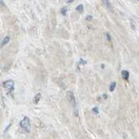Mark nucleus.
I'll return each instance as SVG.
<instances>
[{"label":"nucleus","instance_id":"obj_1","mask_svg":"<svg viewBox=\"0 0 139 139\" xmlns=\"http://www.w3.org/2000/svg\"><path fill=\"white\" fill-rule=\"evenodd\" d=\"M20 126L26 132L30 131V127H31V124H30V120L28 119V117L25 116L22 119V120H21L20 122Z\"/></svg>","mask_w":139,"mask_h":139},{"label":"nucleus","instance_id":"obj_2","mask_svg":"<svg viewBox=\"0 0 139 139\" xmlns=\"http://www.w3.org/2000/svg\"><path fill=\"white\" fill-rule=\"evenodd\" d=\"M3 85H4V88L7 90V91L9 92H11L15 88V82L13 80L10 79V80H6L3 83Z\"/></svg>","mask_w":139,"mask_h":139},{"label":"nucleus","instance_id":"obj_3","mask_svg":"<svg viewBox=\"0 0 139 139\" xmlns=\"http://www.w3.org/2000/svg\"><path fill=\"white\" fill-rule=\"evenodd\" d=\"M67 98H68L69 102L72 104V106H74V108H76V99H75V96H74V94H73V92L71 91H67Z\"/></svg>","mask_w":139,"mask_h":139},{"label":"nucleus","instance_id":"obj_4","mask_svg":"<svg viewBox=\"0 0 139 139\" xmlns=\"http://www.w3.org/2000/svg\"><path fill=\"white\" fill-rule=\"evenodd\" d=\"M121 76L122 78H123V79L128 80L129 77H130V73H129V72L126 71V70H123V71L121 72Z\"/></svg>","mask_w":139,"mask_h":139},{"label":"nucleus","instance_id":"obj_5","mask_svg":"<svg viewBox=\"0 0 139 139\" xmlns=\"http://www.w3.org/2000/svg\"><path fill=\"white\" fill-rule=\"evenodd\" d=\"M41 93H37V94L34 96V97H33V103H34V104H37L40 100H41Z\"/></svg>","mask_w":139,"mask_h":139},{"label":"nucleus","instance_id":"obj_6","mask_svg":"<svg viewBox=\"0 0 139 139\" xmlns=\"http://www.w3.org/2000/svg\"><path fill=\"white\" fill-rule=\"evenodd\" d=\"M101 1L103 2V4L107 6V8L108 9H110V10H112V9H113L111 4H110V2H109V0H101Z\"/></svg>","mask_w":139,"mask_h":139},{"label":"nucleus","instance_id":"obj_7","mask_svg":"<svg viewBox=\"0 0 139 139\" xmlns=\"http://www.w3.org/2000/svg\"><path fill=\"white\" fill-rule=\"evenodd\" d=\"M76 10L77 11V12H79V13H83V11H84V7H83V4H79V5L76 6Z\"/></svg>","mask_w":139,"mask_h":139},{"label":"nucleus","instance_id":"obj_8","mask_svg":"<svg viewBox=\"0 0 139 139\" xmlns=\"http://www.w3.org/2000/svg\"><path fill=\"white\" fill-rule=\"evenodd\" d=\"M10 39H11V38H10V37H9V36L5 37V38H4V39H3V41H2V43H1V45H2V46H4V44L8 43H9V42H10Z\"/></svg>","mask_w":139,"mask_h":139},{"label":"nucleus","instance_id":"obj_9","mask_svg":"<svg viewBox=\"0 0 139 139\" xmlns=\"http://www.w3.org/2000/svg\"><path fill=\"white\" fill-rule=\"evenodd\" d=\"M116 82L115 81H113L111 84H110V87H109V90H110V91H113L114 90V89H115V87H116Z\"/></svg>","mask_w":139,"mask_h":139},{"label":"nucleus","instance_id":"obj_10","mask_svg":"<svg viewBox=\"0 0 139 139\" xmlns=\"http://www.w3.org/2000/svg\"><path fill=\"white\" fill-rule=\"evenodd\" d=\"M67 7L66 6H64V7H63L61 9V10H60V12H61V14L63 15V16H66V13H67Z\"/></svg>","mask_w":139,"mask_h":139},{"label":"nucleus","instance_id":"obj_11","mask_svg":"<svg viewBox=\"0 0 139 139\" xmlns=\"http://www.w3.org/2000/svg\"><path fill=\"white\" fill-rule=\"evenodd\" d=\"M79 64H80V65H86V64H87V61H84V60H83V58H80V60H79Z\"/></svg>","mask_w":139,"mask_h":139},{"label":"nucleus","instance_id":"obj_12","mask_svg":"<svg viewBox=\"0 0 139 139\" xmlns=\"http://www.w3.org/2000/svg\"><path fill=\"white\" fill-rule=\"evenodd\" d=\"M92 111H93L94 113H95V114H98V113H99V108H98V107H95V108H93Z\"/></svg>","mask_w":139,"mask_h":139},{"label":"nucleus","instance_id":"obj_13","mask_svg":"<svg viewBox=\"0 0 139 139\" xmlns=\"http://www.w3.org/2000/svg\"><path fill=\"white\" fill-rule=\"evenodd\" d=\"M106 36H107V40H108V41H109V42H111L112 41V38H111V35H110L109 34V33H107V34H106Z\"/></svg>","mask_w":139,"mask_h":139},{"label":"nucleus","instance_id":"obj_14","mask_svg":"<svg viewBox=\"0 0 139 139\" xmlns=\"http://www.w3.org/2000/svg\"><path fill=\"white\" fill-rule=\"evenodd\" d=\"M86 20H87V21H91V20H92V16H88L86 17Z\"/></svg>","mask_w":139,"mask_h":139},{"label":"nucleus","instance_id":"obj_15","mask_svg":"<svg viewBox=\"0 0 139 139\" xmlns=\"http://www.w3.org/2000/svg\"><path fill=\"white\" fill-rule=\"evenodd\" d=\"M103 98H104V99H107V94H104V95H103Z\"/></svg>","mask_w":139,"mask_h":139},{"label":"nucleus","instance_id":"obj_16","mask_svg":"<svg viewBox=\"0 0 139 139\" xmlns=\"http://www.w3.org/2000/svg\"><path fill=\"white\" fill-rule=\"evenodd\" d=\"M73 1H74V0H68V1H67V3H68V4H71Z\"/></svg>","mask_w":139,"mask_h":139},{"label":"nucleus","instance_id":"obj_17","mask_svg":"<svg viewBox=\"0 0 139 139\" xmlns=\"http://www.w3.org/2000/svg\"><path fill=\"white\" fill-rule=\"evenodd\" d=\"M0 2H1V6H4V1H3V0H1Z\"/></svg>","mask_w":139,"mask_h":139},{"label":"nucleus","instance_id":"obj_18","mask_svg":"<svg viewBox=\"0 0 139 139\" xmlns=\"http://www.w3.org/2000/svg\"><path fill=\"white\" fill-rule=\"evenodd\" d=\"M101 68H105V65H104V64H102V65H101Z\"/></svg>","mask_w":139,"mask_h":139},{"label":"nucleus","instance_id":"obj_19","mask_svg":"<svg viewBox=\"0 0 139 139\" xmlns=\"http://www.w3.org/2000/svg\"><path fill=\"white\" fill-rule=\"evenodd\" d=\"M137 1H139V0H137Z\"/></svg>","mask_w":139,"mask_h":139}]
</instances>
